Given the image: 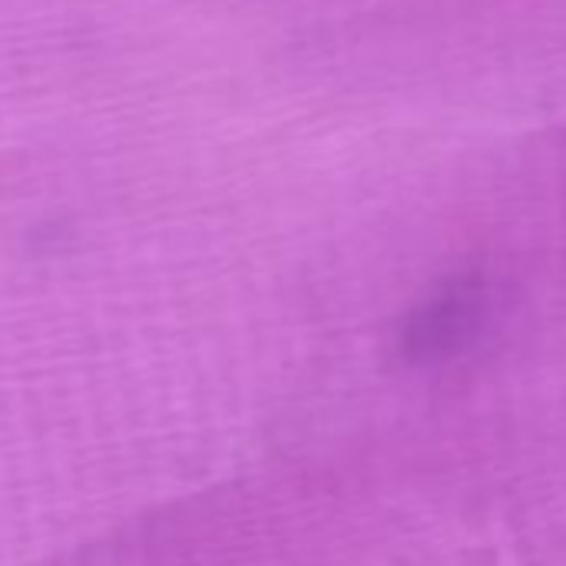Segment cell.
<instances>
[{
    "instance_id": "cell-1",
    "label": "cell",
    "mask_w": 566,
    "mask_h": 566,
    "mask_svg": "<svg viewBox=\"0 0 566 566\" xmlns=\"http://www.w3.org/2000/svg\"><path fill=\"white\" fill-rule=\"evenodd\" d=\"M490 294L480 276H457L420 301L400 327V354L417 367L460 357L483 334Z\"/></svg>"
}]
</instances>
